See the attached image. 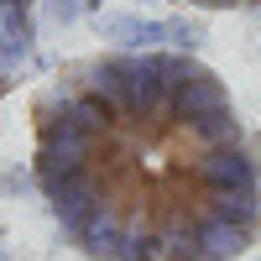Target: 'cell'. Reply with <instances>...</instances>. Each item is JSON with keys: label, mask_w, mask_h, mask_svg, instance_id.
<instances>
[{"label": "cell", "mask_w": 261, "mask_h": 261, "mask_svg": "<svg viewBox=\"0 0 261 261\" xmlns=\"http://www.w3.org/2000/svg\"><path fill=\"white\" fill-rule=\"evenodd\" d=\"M32 183L84 261H246L261 136L193 53H94L32 99Z\"/></svg>", "instance_id": "1"}, {"label": "cell", "mask_w": 261, "mask_h": 261, "mask_svg": "<svg viewBox=\"0 0 261 261\" xmlns=\"http://www.w3.org/2000/svg\"><path fill=\"white\" fill-rule=\"evenodd\" d=\"M37 63V0H0V99Z\"/></svg>", "instance_id": "2"}, {"label": "cell", "mask_w": 261, "mask_h": 261, "mask_svg": "<svg viewBox=\"0 0 261 261\" xmlns=\"http://www.w3.org/2000/svg\"><path fill=\"white\" fill-rule=\"evenodd\" d=\"M183 6H199V11H261V0H183Z\"/></svg>", "instance_id": "5"}, {"label": "cell", "mask_w": 261, "mask_h": 261, "mask_svg": "<svg viewBox=\"0 0 261 261\" xmlns=\"http://www.w3.org/2000/svg\"><path fill=\"white\" fill-rule=\"evenodd\" d=\"M42 6L53 11V21H63V27H68V21H79V11H84V0H42Z\"/></svg>", "instance_id": "6"}, {"label": "cell", "mask_w": 261, "mask_h": 261, "mask_svg": "<svg viewBox=\"0 0 261 261\" xmlns=\"http://www.w3.org/2000/svg\"><path fill=\"white\" fill-rule=\"evenodd\" d=\"M204 21L199 16H167V42H178V53H199L204 47Z\"/></svg>", "instance_id": "4"}, {"label": "cell", "mask_w": 261, "mask_h": 261, "mask_svg": "<svg viewBox=\"0 0 261 261\" xmlns=\"http://www.w3.org/2000/svg\"><path fill=\"white\" fill-rule=\"evenodd\" d=\"M99 37H105V42H115V47L141 53V47H157V42H167V21H157V16H125V11H110V16H99Z\"/></svg>", "instance_id": "3"}]
</instances>
